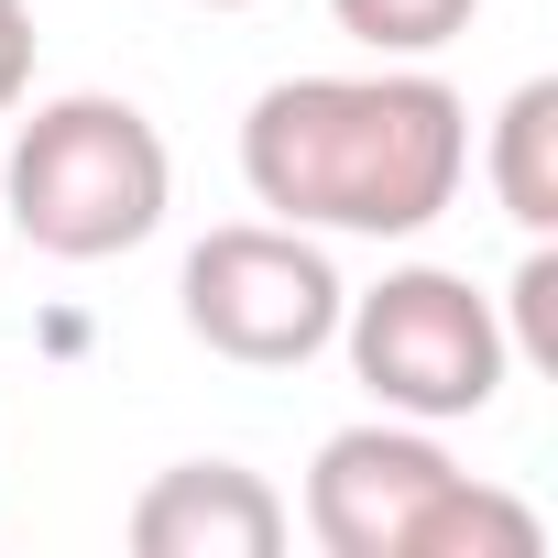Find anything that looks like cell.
Returning <instances> with one entry per match:
<instances>
[{
	"label": "cell",
	"instance_id": "cell-1",
	"mask_svg": "<svg viewBox=\"0 0 558 558\" xmlns=\"http://www.w3.org/2000/svg\"><path fill=\"white\" fill-rule=\"evenodd\" d=\"M460 175H471V110L427 66L274 77L241 110V186L296 230L416 241L460 208Z\"/></svg>",
	"mask_w": 558,
	"mask_h": 558
},
{
	"label": "cell",
	"instance_id": "cell-2",
	"mask_svg": "<svg viewBox=\"0 0 558 558\" xmlns=\"http://www.w3.org/2000/svg\"><path fill=\"white\" fill-rule=\"evenodd\" d=\"M175 208V154L154 132V110L110 99V88H66L12 132L0 165V219L56 263H110L132 241H154Z\"/></svg>",
	"mask_w": 558,
	"mask_h": 558
},
{
	"label": "cell",
	"instance_id": "cell-3",
	"mask_svg": "<svg viewBox=\"0 0 558 558\" xmlns=\"http://www.w3.org/2000/svg\"><path fill=\"white\" fill-rule=\"evenodd\" d=\"M340 351L351 373L373 384L384 416H416V427H460L504 395L514 351H504V318L471 274L449 263H395L384 286H362L340 307Z\"/></svg>",
	"mask_w": 558,
	"mask_h": 558
},
{
	"label": "cell",
	"instance_id": "cell-4",
	"mask_svg": "<svg viewBox=\"0 0 558 558\" xmlns=\"http://www.w3.org/2000/svg\"><path fill=\"white\" fill-rule=\"evenodd\" d=\"M340 307H351L340 263H329L318 230H296V219H230V230H208V241L186 252V274H175L186 340L219 351V362H241V373H296V362H318V351L340 340Z\"/></svg>",
	"mask_w": 558,
	"mask_h": 558
},
{
	"label": "cell",
	"instance_id": "cell-5",
	"mask_svg": "<svg viewBox=\"0 0 558 558\" xmlns=\"http://www.w3.org/2000/svg\"><path fill=\"white\" fill-rule=\"evenodd\" d=\"M449 482H460V460L438 449V427L362 416V427L318 438V460H307V536L329 558H416Z\"/></svg>",
	"mask_w": 558,
	"mask_h": 558
},
{
	"label": "cell",
	"instance_id": "cell-6",
	"mask_svg": "<svg viewBox=\"0 0 558 558\" xmlns=\"http://www.w3.org/2000/svg\"><path fill=\"white\" fill-rule=\"evenodd\" d=\"M143 558H274L286 547V493L241 460H175L132 493Z\"/></svg>",
	"mask_w": 558,
	"mask_h": 558
},
{
	"label": "cell",
	"instance_id": "cell-7",
	"mask_svg": "<svg viewBox=\"0 0 558 558\" xmlns=\"http://www.w3.org/2000/svg\"><path fill=\"white\" fill-rule=\"evenodd\" d=\"M482 175H493V197H504V219H514L525 241L558 230V77H525V88L493 110Z\"/></svg>",
	"mask_w": 558,
	"mask_h": 558
},
{
	"label": "cell",
	"instance_id": "cell-8",
	"mask_svg": "<svg viewBox=\"0 0 558 558\" xmlns=\"http://www.w3.org/2000/svg\"><path fill=\"white\" fill-rule=\"evenodd\" d=\"M471 12H482V0H329V23L362 56H384V66H427L438 45L471 34Z\"/></svg>",
	"mask_w": 558,
	"mask_h": 558
},
{
	"label": "cell",
	"instance_id": "cell-9",
	"mask_svg": "<svg viewBox=\"0 0 558 558\" xmlns=\"http://www.w3.org/2000/svg\"><path fill=\"white\" fill-rule=\"evenodd\" d=\"M493 318H504V351L525 373H558V252L547 241H525V263H514V286L493 296Z\"/></svg>",
	"mask_w": 558,
	"mask_h": 558
},
{
	"label": "cell",
	"instance_id": "cell-10",
	"mask_svg": "<svg viewBox=\"0 0 558 558\" xmlns=\"http://www.w3.org/2000/svg\"><path fill=\"white\" fill-rule=\"evenodd\" d=\"M34 88V0H0V121L23 110Z\"/></svg>",
	"mask_w": 558,
	"mask_h": 558
},
{
	"label": "cell",
	"instance_id": "cell-11",
	"mask_svg": "<svg viewBox=\"0 0 558 558\" xmlns=\"http://www.w3.org/2000/svg\"><path fill=\"white\" fill-rule=\"evenodd\" d=\"M197 12H252V0H197Z\"/></svg>",
	"mask_w": 558,
	"mask_h": 558
}]
</instances>
